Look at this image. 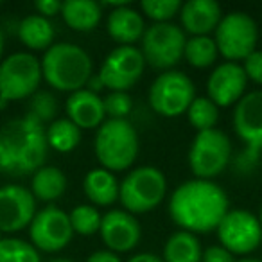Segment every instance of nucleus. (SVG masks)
Instances as JSON below:
<instances>
[{
    "mask_svg": "<svg viewBox=\"0 0 262 262\" xmlns=\"http://www.w3.org/2000/svg\"><path fill=\"white\" fill-rule=\"evenodd\" d=\"M99 235L110 251L119 255L137 248L142 237V228L133 214L115 208L102 215Z\"/></svg>",
    "mask_w": 262,
    "mask_h": 262,
    "instance_id": "obj_16",
    "label": "nucleus"
},
{
    "mask_svg": "<svg viewBox=\"0 0 262 262\" xmlns=\"http://www.w3.org/2000/svg\"><path fill=\"white\" fill-rule=\"evenodd\" d=\"M41 63L31 52H15L0 63V108L13 101L31 99L38 92Z\"/></svg>",
    "mask_w": 262,
    "mask_h": 262,
    "instance_id": "obj_6",
    "label": "nucleus"
},
{
    "mask_svg": "<svg viewBox=\"0 0 262 262\" xmlns=\"http://www.w3.org/2000/svg\"><path fill=\"white\" fill-rule=\"evenodd\" d=\"M139 135L129 120L108 119L95 133L94 151L102 169L110 172L127 171L139 157Z\"/></svg>",
    "mask_w": 262,
    "mask_h": 262,
    "instance_id": "obj_4",
    "label": "nucleus"
},
{
    "mask_svg": "<svg viewBox=\"0 0 262 262\" xmlns=\"http://www.w3.org/2000/svg\"><path fill=\"white\" fill-rule=\"evenodd\" d=\"M233 129L246 149L262 153V90L250 92L235 104Z\"/></svg>",
    "mask_w": 262,
    "mask_h": 262,
    "instance_id": "obj_17",
    "label": "nucleus"
},
{
    "mask_svg": "<svg viewBox=\"0 0 262 262\" xmlns=\"http://www.w3.org/2000/svg\"><path fill=\"white\" fill-rule=\"evenodd\" d=\"M185 43L187 34L180 26L171 22L153 24L144 33L140 52L153 69L167 72L182 61Z\"/></svg>",
    "mask_w": 262,
    "mask_h": 262,
    "instance_id": "obj_10",
    "label": "nucleus"
},
{
    "mask_svg": "<svg viewBox=\"0 0 262 262\" xmlns=\"http://www.w3.org/2000/svg\"><path fill=\"white\" fill-rule=\"evenodd\" d=\"M41 76L59 92L83 90L92 77V59L84 49L74 43H54L40 59Z\"/></svg>",
    "mask_w": 262,
    "mask_h": 262,
    "instance_id": "obj_3",
    "label": "nucleus"
},
{
    "mask_svg": "<svg viewBox=\"0 0 262 262\" xmlns=\"http://www.w3.org/2000/svg\"><path fill=\"white\" fill-rule=\"evenodd\" d=\"M65 110L67 119L72 120L79 129H94V127L99 129L106 119L102 97L88 92L86 88L70 94L67 99Z\"/></svg>",
    "mask_w": 262,
    "mask_h": 262,
    "instance_id": "obj_19",
    "label": "nucleus"
},
{
    "mask_svg": "<svg viewBox=\"0 0 262 262\" xmlns=\"http://www.w3.org/2000/svg\"><path fill=\"white\" fill-rule=\"evenodd\" d=\"M127 262H164V258H160L155 253H137Z\"/></svg>",
    "mask_w": 262,
    "mask_h": 262,
    "instance_id": "obj_38",
    "label": "nucleus"
},
{
    "mask_svg": "<svg viewBox=\"0 0 262 262\" xmlns=\"http://www.w3.org/2000/svg\"><path fill=\"white\" fill-rule=\"evenodd\" d=\"M221 18V6L214 0H189L180 9L182 29L190 36H208L215 33Z\"/></svg>",
    "mask_w": 262,
    "mask_h": 262,
    "instance_id": "obj_18",
    "label": "nucleus"
},
{
    "mask_svg": "<svg viewBox=\"0 0 262 262\" xmlns=\"http://www.w3.org/2000/svg\"><path fill=\"white\" fill-rule=\"evenodd\" d=\"M120 182L113 172L102 167L92 169L83 180L84 196L97 207H110L119 200Z\"/></svg>",
    "mask_w": 262,
    "mask_h": 262,
    "instance_id": "obj_21",
    "label": "nucleus"
},
{
    "mask_svg": "<svg viewBox=\"0 0 262 262\" xmlns=\"http://www.w3.org/2000/svg\"><path fill=\"white\" fill-rule=\"evenodd\" d=\"M0 4H2V2H0Z\"/></svg>",
    "mask_w": 262,
    "mask_h": 262,
    "instance_id": "obj_45",
    "label": "nucleus"
},
{
    "mask_svg": "<svg viewBox=\"0 0 262 262\" xmlns=\"http://www.w3.org/2000/svg\"><path fill=\"white\" fill-rule=\"evenodd\" d=\"M0 241H2V232H0Z\"/></svg>",
    "mask_w": 262,
    "mask_h": 262,
    "instance_id": "obj_44",
    "label": "nucleus"
},
{
    "mask_svg": "<svg viewBox=\"0 0 262 262\" xmlns=\"http://www.w3.org/2000/svg\"><path fill=\"white\" fill-rule=\"evenodd\" d=\"M146 67L140 49L133 45H119L102 61L99 77L110 92H127L140 79Z\"/></svg>",
    "mask_w": 262,
    "mask_h": 262,
    "instance_id": "obj_13",
    "label": "nucleus"
},
{
    "mask_svg": "<svg viewBox=\"0 0 262 262\" xmlns=\"http://www.w3.org/2000/svg\"><path fill=\"white\" fill-rule=\"evenodd\" d=\"M196 99V88L187 74L167 70L162 72L149 86V104L155 113L172 119L187 113Z\"/></svg>",
    "mask_w": 262,
    "mask_h": 262,
    "instance_id": "obj_9",
    "label": "nucleus"
},
{
    "mask_svg": "<svg viewBox=\"0 0 262 262\" xmlns=\"http://www.w3.org/2000/svg\"><path fill=\"white\" fill-rule=\"evenodd\" d=\"M2 54H4V33L0 29V58H2Z\"/></svg>",
    "mask_w": 262,
    "mask_h": 262,
    "instance_id": "obj_41",
    "label": "nucleus"
},
{
    "mask_svg": "<svg viewBox=\"0 0 262 262\" xmlns=\"http://www.w3.org/2000/svg\"><path fill=\"white\" fill-rule=\"evenodd\" d=\"M106 29L113 41L120 45H133L135 41L142 40L146 33L144 15L129 6H122L110 11L106 20Z\"/></svg>",
    "mask_w": 262,
    "mask_h": 262,
    "instance_id": "obj_20",
    "label": "nucleus"
},
{
    "mask_svg": "<svg viewBox=\"0 0 262 262\" xmlns=\"http://www.w3.org/2000/svg\"><path fill=\"white\" fill-rule=\"evenodd\" d=\"M61 16L70 29L77 33H88L99 26L102 18V8L95 0H67L63 2Z\"/></svg>",
    "mask_w": 262,
    "mask_h": 262,
    "instance_id": "obj_22",
    "label": "nucleus"
},
{
    "mask_svg": "<svg viewBox=\"0 0 262 262\" xmlns=\"http://www.w3.org/2000/svg\"><path fill=\"white\" fill-rule=\"evenodd\" d=\"M70 225H72L74 233L79 235H94L99 233L101 230V221L102 215L92 205H77L76 208H72V212L69 214Z\"/></svg>",
    "mask_w": 262,
    "mask_h": 262,
    "instance_id": "obj_30",
    "label": "nucleus"
},
{
    "mask_svg": "<svg viewBox=\"0 0 262 262\" xmlns=\"http://www.w3.org/2000/svg\"><path fill=\"white\" fill-rule=\"evenodd\" d=\"M0 262H41L40 253L31 243L16 237H2Z\"/></svg>",
    "mask_w": 262,
    "mask_h": 262,
    "instance_id": "obj_29",
    "label": "nucleus"
},
{
    "mask_svg": "<svg viewBox=\"0 0 262 262\" xmlns=\"http://www.w3.org/2000/svg\"><path fill=\"white\" fill-rule=\"evenodd\" d=\"M167 180L160 169L153 165L137 167L124 176L119 187V201L129 214H146L164 201Z\"/></svg>",
    "mask_w": 262,
    "mask_h": 262,
    "instance_id": "obj_5",
    "label": "nucleus"
},
{
    "mask_svg": "<svg viewBox=\"0 0 262 262\" xmlns=\"http://www.w3.org/2000/svg\"><path fill=\"white\" fill-rule=\"evenodd\" d=\"M67 176L63 171L54 165H43L33 174L31 180V192L34 200L40 201H56L65 194Z\"/></svg>",
    "mask_w": 262,
    "mask_h": 262,
    "instance_id": "obj_24",
    "label": "nucleus"
},
{
    "mask_svg": "<svg viewBox=\"0 0 262 262\" xmlns=\"http://www.w3.org/2000/svg\"><path fill=\"white\" fill-rule=\"evenodd\" d=\"M235 262H262L260 258H253V257H244V258H235Z\"/></svg>",
    "mask_w": 262,
    "mask_h": 262,
    "instance_id": "obj_40",
    "label": "nucleus"
},
{
    "mask_svg": "<svg viewBox=\"0 0 262 262\" xmlns=\"http://www.w3.org/2000/svg\"><path fill=\"white\" fill-rule=\"evenodd\" d=\"M243 69L248 79L253 83L262 84V51H253L243 61Z\"/></svg>",
    "mask_w": 262,
    "mask_h": 262,
    "instance_id": "obj_34",
    "label": "nucleus"
},
{
    "mask_svg": "<svg viewBox=\"0 0 262 262\" xmlns=\"http://www.w3.org/2000/svg\"><path fill=\"white\" fill-rule=\"evenodd\" d=\"M29 237L31 244L40 251L56 253L67 248L74 237L69 214L54 205L38 210L29 225Z\"/></svg>",
    "mask_w": 262,
    "mask_h": 262,
    "instance_id": "obj_12",
    "label": "nucleus"
},
{
    "mask_svg": "<svg viewBox=\"0 0 262 262\" xmlns=\"http://www.w3.org/2000/svg\"><path fill=\"white\" fill-rule=\"evenodd\" d=\"M49 262H72L69 258H54V260H49Z\"/></svg>",
    "mask_w": 262,
    "mask_h": 262,
    "instance_id": "obj_42",
    "label": "nucleus"
},
{
    "mask_svg": "<svg viewBox=\"0 0 262 262\" xmlns=\"http://www.w3.org/2000/svg\"><path fill=\"white\" fill-rule=\"evenodd\" d=\"M232 144L221 129L198 131L189 149V167L198 180L219 176L230 164Z\"/></svg>",
    "mask_w": 262,
    "mask_h": 262,
    "instance_id": "obj_7",
    "label": "nucleus"
},
{
    "mask_svg": "<svg viewBox=\"0 0 262 262\" xmlns=\"http://www.w3.org/2000/svg\"><path fill=\"white\" fill-rule=\"evenodd\" d=\"M86 262H122V260H120L119 255L113 253V251L99 250V251H94V253L86 258Z\"/></svg>",
    "mask_w": 262,
    "mask_h": 262,
    "instance_id": "obj_37",
    "label": "nucleus"
},
{
    "mask_svg": "<svg viewBox=\"0 0 262 262\" xmlns=\"http://www.w3.org/2000/svg\"><path fill=\"white\" fill-rule=\"evenodd\" d=\"M219 244L233 255H248L262 243V225L258 215L244 208L228 210L217 226Z\"/></svg>",
    "mask_w": 262,
    "mask_h": 262,
    "instance_id": "obj_11",
    "label": "nucleus"
},
{
    "mask_svg": "<svg viewBox=\"0 0 262 262\" xmlns=\"http://www.w3.org/2000/svg\"><path fill=\"white\" fill-rule=\"evenodd\" d=\"M187 117L194 129H215V124L219 120V108L208 97H196L187 110Z\"/></svg>",
    "mask_w": 262,
    "mask_h": 262,
    "instance_id": "obj_28",
    "label": "nucleus"
},
{
    "mask_svg": "<svg viewBox=\"0 0 262 262\" xmlns=\"http://www.w3.org/2000/svg\"><path fill=\"white\" fill-rule=\"evenodd\" d=\"M34 8H36V11L40 16L52 18V16L61 13L63 2H58V0H38L36 4H34Z\"/></svg>",
    "mask_w": 262,
    "mask_h": 262,
    "instance_id": "obj_36",
    "label": "nucleus"
},
{
    "mask_svg": "<svg viewBox=\"0 0 262 262\" xmlns=\"http://www.w3.org/2000/svg\"><path fill=\"white\" fill-rule=\"evenodd\" d=\"M248 77L243 65L225 61L217 65L207 81V97L217 108H228L237 104L246 95Z\"/></svg>",
    "mask_w": 262,
    "mask_h": 262,
    "instance_id": "obj_15",
    "label": "nucleus"
},
{
    "mask_svg": "<svg viewBox=\"0 0 262 262\" xmlns=\"http://www.w3.org/2000/svg\"><path fill=\"white\" fill-rule=\"evenodd\" d=\"M36 215V200L22 185L0 187V232L16 233L29 228Z\"/></svg>",
    "mask_w": 262,
    "mask_h": 262,
    "instance_id": "obj_14",
    "label": "nucleus"
},
{
    "mask_svg": "<svg viewBox=\"0 0 262 262\" xmlns=\"http://www.w3.org/2000/svg\"><path fill=\"white\" fill-rule=\"evenodd\" d=\"M45 126L31 117L9 120L0 127V172L26 176L43 167L47 157Z\"/></svg>",
    "mask_w": 262,
    "mask_h": 262,
    "instance_id": "obj_2",
    "label": "nucleus"
},
{
    "mask_svg": "<svg viewBox=\"0 0 262 262\" xmlns=\"http://www.w3.org/2000/svg\"><path fill=\"white\" fill-rule=\"evenodd\" d=\"M217 45L210 36H190L187 38L183 58L194 69H207L217 59Z\"/></svg>",
    "mask_w": 262,
    "mask_h": 262,
    "instance_id": "obj_27",
    "label": "nucleus"
},
{
    "mask_svg": "<svg viewBox=\"0 0 262 262\" xmlns=\"http://www.w3.org/2000/svg\"><path fill=\"white\" fill-rule=\"evenodd\" d=\"M203 248L194 233L178 230L171 233L164 246V262H201Z\"/></svg>",
    "mask_w": 262,
    "mask_h": 262,
    "instance_id": "obj_25",
    "label": "nucleus"
},
{
    "mask_svg": "<svg viewBox=\"0 0 262 262\" xmlns=\"http://www.w3.org/2000/svg\"><path fill=\"white\" fill-rule=\"evenodd\" d=\"M102 104H104V113L108 119L126 120V117L133 110V99L127 92H110L102 99Z\"/></svg>",
    "mask_w": 262,
    "mask_h": 262,
    "instance_id": "obj_33",
    "label": "nucleus"
},
{
    "mask_svg": "<svg viewBox=\"0 0 262 262\" xmlns=\"http://www.w3.org/2000/svg\"><path fill=\"white\" fill-rule=\"evenodd\" d=\"M201 262H235V255L230 253L221 244H214L203 250Z\"/></svg>",
    "mask_w": 262,
    "mask_h": 262,
    "instance_id": "obj_35",
    "label": "nucleus"
},
{
    "mask_svg": "<svg viewBox=\"0 0 262 262\" xmlns=\"http://www.w3.org/2000/svg\"><path fill=\"white\" fill-rule=\"evenodd\" d=\"M18 38L31 51H49L54 45V26L40 15H29L18 24Z\"/></svg>",
    "mask_w": 262,
    "mask_h": 262,
    "instance_id": "obj_23",
    "label": "nucleus"
},
{
    "mask_svg": "<svg viewBox=\"0 0 262 262\" xmlns=\"http://www.w3.org/2000/svg\"><path fill=\"white\" fill-rule=\"evenodd\" d=\"M257 40V22L243 11H232L228 15H223L214 33L217 52L226 61L232 63L244 61L255 51Z\"/></svg>",
    "mask_w": 262,
    "mask_h": 262,
    "instance_id": "obj_8",
    "label": "nucleus"
},
{
    "mask_svg": "<svg viewBox=\"0 0 262 262\" xmlns=\"http://www.w3.org/2000/svg\"><path fill=\"white\" fill-rule=\"evenodd\" d=\"M140 8L146 18L153 20L155 24H167L176 15H180L182 2L180 0H142Z\"/></svg>",
    "mask_w": 262,
    "mask_h": 262,
    "instance_id": "obj_32",
    "label": "nucleus"
},
{
    "mask_svg": "<svg viewBox=\"0 0 262 262\" xmlns=\"http://www.w3.org/2000/svg\"><path fill=\"white\" fill-rule=\"evenodd\" d=\"M102 88H104V84H102L99 74H97V76H94V74H92V77L88 79V83H86V90L92 92V94H97L99 95V92H102Z\"/></svg>",
    "mask_w": 262,
    "mask_h": 262,
    "instance_id": "obj_39",
    "label": "nucleus"
},
{
    "mask_svg": "<svg viewBox=\"0 0 262 262\" xmlns=\"http://www.w3.org/2000/svg\"><path fill=\"white\" fill-rule=\"evenodd\" d=\"M47 146L58 153H70L81 142V129L69 119H56L45 129Z\"/></svg>",
    "mask_w": 262,
    "mask_h": 262,
    "instance_id": "obj_26",
    "label": "nucleus"
},
{
    "mask_svg": "<svg viewBox=\"0 0 262 262\" xmlns=\"http://www.w3.org/2000/svg\"><path fill=\"white\" fill-rule=\"evenodd\" d=\"M58 113V99L51 92L38 90L33 97L29 99V110L27 117L34 119L43 126L45 122H54V117Z\"/></svg>",
    "mask_w": 262,
    "mask_h": 262,
    "instance_id": "obj_31",
    "label": "nucleus"
},
{
    "mask_svg": "<svg viewBox=\"0 0 262 262\" xmlns=\"http://www.w3.org/2000/svg\"><path fill=\"white\" fill-rule=\"evenodd\" d=\"M258 221H260V225H262V207H260V212H258Z\"/></svg>",
    "mask_w": 262,
    "mask_h": 262,
    "instance_id": "obj_43",
    "label": "nucleus"
},
{
    "mask_svg": "<svg viewBox=\"0 0 262 262\" xmlns=\"http://www.w3.org/2000/svg\"><path fill=\"white\" fill-rule=\"evenodd\" d=\"M172 223L190 233H210L230 210L226 192L210 180H189L172 192L169 200Z\"/></svg>",
    "mask_w": 262,
    "mask_h": 262,
    "instance_id": "obj_1",
    "label": "nucleus"
}]
</instances>
